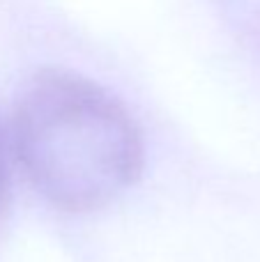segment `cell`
Returning a JSON list of instances; mask_svg holds the SVG:
<instances>
[{"label": "cell", "mask_w": 260, "mask_h": 262, "mask_svg": "<svg viewBox=\"0 0 260 262\" xmlns=\"http://www.w3.org/2000/svg\"><path fill=\"white\" fill-rule=\"evenodd\" d=\"M216 5L240 44L260 58V0H216Z\"/></svg>", "instance_id": "cell-2"}, {"label": "cell", "mask_w": 260, "mask_h": 262, "mask_svg": "<svg viewBox=\"0 0 260 262\" xmlns=\"http://www.w3.org/2000/svg\"><path fill=\"white\" fill-rule=\"evenodd\" d=\"M14 152L32 189L64 212H92L138 180L143 138L124 104L67 69H41L14 101Z\"/></svg>", "instance_id": "cell-1"}, {"label": "cell", "mask_w": 260, "mask_h": 262, "mask_svg": "<svg viewBox=\"0 0 260 262\" xmlns=\"http://www.w3.org/2000/svg\"><path fill=\"white\" fill-rule=\"evenodd\" d=\"M5 193H7V152H5V140L0 131V203L5 200Z\"/></svg>", "instance_id": "cell-3"}]
</instances>
